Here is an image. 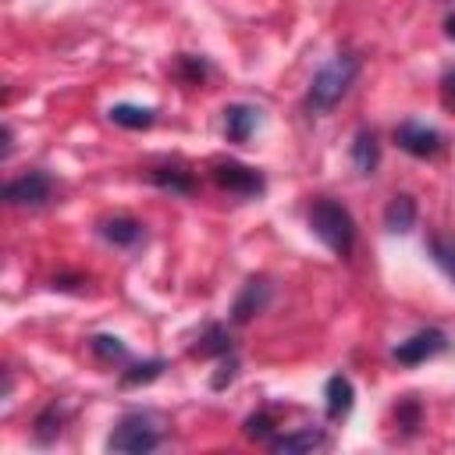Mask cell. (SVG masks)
<instances>
[{
  "label": "cell",
  "mask_w": 455,
  "mask_h": 455,
  "mask_svg": "<svg viewBox=\"0 0 455 455\" xmlns=\"http://www.w3.org/2000/svg\"><path fill=\"white\" fill-rule=\"evenodd\" d=\"M352 398H355V391H352V380L348 377H331L327 380V416L331 419H338V416H345L348 409H352Z\"/></svg>",
  "instance_id": "cell-12"
},
{
  "label": "cell",
  "mask_w": 455,
  "mask_h": 455,
  "mask_svg": "<svg viewBox=\"0 0 455 455\" xmlns=\"http://www.w3.org/2000/svg\"><path fill=\"white\" fill-rule=\"evenodd\" d=\"M267 302H270V284H267V281H249V284L238 291L235 306H231V320L245 323V320H252L256 313H263Z\"/></svg>",
  "instance_id": "cell-8"
},
{
  "label": "cell",
  "mask_w": 455,
  "mask_h": 455,
  "mask_svg": "<svg viewBox=\"0 0 455 455\" xmlns=\"http://www.w3.org/2000/svg\"><path fill=\"white\" fill-rule=\"evenodd\" d=\"M427 249L434 256V263L455 281V238H444V235H430L427 238Z\"/></svg>",
  "instance_id": "cell-16"
},
{
  "label": "cell",
  "mask_w": 455,
  "mask_h": 455,
  "mask_svg": "<svg viewBox=\"0 0 455 455\" xmlns=\"http://www.w3.org/2000/svg\"><path fill=\"white\" fill-rule=\"evenodd\" d=\"M448 348V338H444V331H437V327H427V331H416L412 338H405V341H398V348H395V359L398 363H405V366H416V363H427V359H434L437 352H444Z\"/></svg>",
  "instance_id": "cell-4"
},
{
  "label": "cell",
  "mask_w": 455,
  "mask_h": 455,
  "mask_svg": "<svg viewBox=\"0 0 455 455\" xmlns=\"http://www.w3.org/2000/svg\"><path fill=\"white\" fill-rule=\"evenodd\" d=\"M213 181L224 188V192H235V196H256L263 192V178L245 167V164H213Z\"/></svg>",
  "instance_id": "cell-7"
},
{
  "label": "cell",
  "mask_w": 455,
  "mask_h": 455,
  "mask_svg": "<svg viewBox=\"0 0 455 455\" xmlns=\"http://www.w3.org/2000/svg\"><path fill=\"white\" fill-rule=\"evenodd\" d=\"M270 430H274L270 412H256L245 419V437H252V441H270Z\"/></svg>",
  "instance_id": "cell-21"
},
{
  "label": "cell",
  "mask_w": 455,
  "mask_h": 455,
  "mask_svg": "<svg viewBox=\"0 0 455 455\" xmlns=\"http://www.w3.org/2000/svg\"><path fill=\"white\" fill-rule=\"evenodd\" d=\"M309 228L313 235L338 256H348L352 252V242H355V224H352V213L334 203V199H316L313 210H309Z\"/></svg>",
  "instance_id": "cell-2"
},
{
  "label": "cell",
  "mask_w": 455,
  "mask_h": 455,
  "mask_svg": "<svg viewBox=\"0 0 455 455\" xmlns=\"http://www.w3.org/2000/svg\"><path fill=\"white\" fill-rule=\"evenodd\" d=\"M156 444H160V427L146 412L121 416L117 427H114V434L107 437V448L110 451H135V455H142V451H153Z\"/></svg>",
  "instance_id": "cell-3"
},
{
  "label": "cell",
  "mask_w": 455,
  "mask_h": 455,
  "mask_svg": "<svg viewBox=\"0 0 455 455\" xmlns=\"http://www.w3.org/2000/svg\"><path fill=\"white\" fill-rule=\"evenodd\" d=\"M441 103H444L448 110H455V71H448V75L441 78Z\"/></svg>",
  "instance_id": "cell-23"
},
{
  "label": "cell",
  "mask_w": 455,
  "mask_h": 455,
  "mask_svg": "<svg viewBox=\"0 0 455 455\" xmlns=\"http://www.w3.org/2000/svg\"><path fill=\"white\" fill-rule=\"evenodd\" d=\"M323 444H327V437H323L320 430H313V427L291 430V434H284V437H270V451H277V455H299V451H316V448H323Z\"/></svg>",
  "instance_id": "cell-10"
},
{
  "label": "cell",
  "mask_w": 455,
  "mask_h": 455,
  "mask_svg": "<svg viewBox=\"0 0 455 455\" xmlns=\"http://www.w3.org/2000/svg\"><path fill=\"white\" fill-rule=\"evenodd\" d=\"M444 28H448V39H455V11L444 18Z\"/></svg>",
  "instance_id": "cell-24"
},
{
  "label": "cell",
  "mask_w": 455,
  "mask_h": 455,
  "mask_svg": "<svg viewBox=\"0 0 455 455\" xmlns=\"http://www.w3.org/2000/svg\"><path fill=\"white\" fill-rule=\"evenodd\" d=\"M110 121L121 128H149L156 121V114L149 107H135V103H117L110 107Z\"/></svg>",
  "instance_id": "cell-15"
},
{
  "label": "cell",
  "mask_w": 455,
  "mask_h": 455,
  "mask_svg": "<svg viewBox=\"0 0 455 455\" xmlns=\"http://www.w3.org/2000/svg\"><path fill=\"white\" fill-rule=\"evenodd\" d=\"M384 224L391 231H409L416 224V203H412V196H395L387 203V210H384Z\"/></svg>",
  "instance_id": "cell-13"
},
{
  "label": "cell",
  "mask_w": 455,
  "mask_h": 455,
  "mask_svg": "<svg viewBox=\"0 0 455 455\" xmlns=\"http://www.w3.org/2000/svg\"><path fill=\"white\" fill-rule=\"evenodd\" d=\"M231 348V338H228V331L224 327H210L206 331V338L196 345V352L199 355H213V352H228Z\"/></svg>",
  "instance_id": "cell-19"
},
{
  "label": "cell",
  "mask_w": 455,
  "mask_h": 455,
  "mask_svg": "<svg viewBox=\"0 0 455 455\" xmlns=\"http://www.w3.org/2000/svg\"><path fill=\"white\" fill-rule=\"evenodd\" d=\"M153 181L164 185V188H178V192H188V188H192V178L181 174L178 167H156V171H153Z\"/></svg>",
  "instance_id": "cell-18"
},
{
  "label": "cell",
  "mask_w": 455,
  "mask_h": 455,
  "mask_svg": "<svg viewBox=\"0 0 455 455\" xmlns=\"http://www.w3.org/2000/svg\"><path fill=\"white\" fill-rule=\"evenodd\" d=\"M256 124H259V110L249 107V103H231L224 110V135L231 142H245L256 132Z\"/></svg>",
  "instance_id": "cell-9"
},
{
  "label": "cell",
  "mask_w": 455,
  "mask_h": 455,
  "mask_svg": "<svg viewBox=\"0 0 455 455\" xmlns=\"http://www.w3.org/2000/svg\"><path fill=\"white\" fill-rule=\"evenodd\" d=\"M355 75H359V57H355V53H338V57H331V60L313 75V85H309L306 103H309L313 110H331V107L348 92V85L355 82Z\"/></svg>",
  "instance_id": "cell-1"
},
{
  "label": "cell",
  "mask_w": 455,
  "mask_h": 455,
  "mask_svg": "<svg viewBox=\"0 0 455 455\" xmlns=\"http://www.w3.org/2000/svg\"><path fill=\"white\" fill-rule=\"evenodd\" d=\"M50 192H53V181L43 171H28V174L4 185V199L11 206H39V203L50 199Z\"/></svg>",
  "instance_id": "cell-5"
},
{
  "label": "cell",
  "mask_w": 455,
  "mask_h": 455,
  "mask_svg": "<svg viewBox=\"0 0 455 455\" xmlns=\"http://www.w3.org/2000/svg\"><path fill=\"white\" fill-rule=\"evenodd\" d=\"M377 160H380L377 135H373V132H359L355 142H352V164H355V171H359V174H373Z\"/></svg>",
  "instance_id": "cell-11"
},
{
  "label": "cell",
  "mask_w": 455,
  "mask_h": 455,
  "mask_svg": "<svg viewBox=\"0 0 455 455\" xmlns=\"http://www.w3.org/2000/svg\"><path fill=\"white\" fill-rule=\"evenodd\" d=\"M103 238L114 242V245H135L142 238V224L132 220V217H114V220H103Z\"/></svg>",
  "instance_id": "cell-14"
},
{
  "label": "cell",
  "mask_w": 455,
  "mask_h": 455,
  "mask_svg": "<svg viewBox=\"0 0 455 455\" xmlns=\"http://www.w3.org/2000/svg\"><path fill=\"white\" fill-rule=\"evenodd\" d=\"M395 416H398V423H402L405 430H416V427H419V405H416L412 398H409V402H402Z\"/></svg>",
  "instance_id": "cell-22"
},
{
  "label": "cell",
  "mask_w": 455,
  "mask_h": 455,
  "mask_svg": "<svg viewBox=\"0 0 455 455\" xmlns=\"http://www.w3.org/2000/svg\"><path fill=\"white\" fill-rule=\"evenodd\" d=\"M160 370H164V363H160V359H149V363H142V366H132V370L121 377V384H146V380L160 377Z\"/></svg>",
  "instance_id": "cell-20"
},
{
  "label": "cell",
  "mask_w": 455,
  "mask_h": 455,
  "mask_svg": "<svg viewBox=\"0 0 455 455\" xmlns=\"http://www.w3.org/2000/svg\"><path fill=\"white\" fill-rule=\"evenodd\" d=\"M395 139H398V146L405 149V153H412V156H437L441 153V146H444V139H441V132H434V128H427V124H419V121H402L398 128H395Z\"/></svg>",
  "instance_id": "cell-6"
},
{
  "label": "cell",
  "mask_w": 455,
  "mask_h": 455,
  "mask_svg": "<svg viewBox=\"0 0 455 455\" xmlns=\"http://www.w3.org/2000/svg\"><path fill=\"white\" fill-rule=\"evenodd\" d=\"M92 352H96L100 359H107V363L128 355V348L121 345V338H110V334H96V338H92Z\"/></svg>",
  "instance_id": "cell-17"
}]
</instances>
